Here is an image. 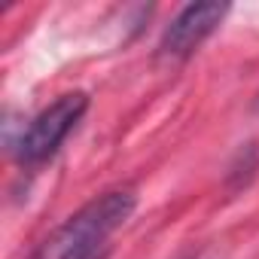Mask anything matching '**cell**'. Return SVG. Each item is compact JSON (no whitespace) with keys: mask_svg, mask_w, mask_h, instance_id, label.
I'll use <instances>...</instances> for the list:
<instances>
[{"mask_svg":"<svg viewBox=\"0 0 259 259\" xmlns=\"http://www.w3.org/2000/svg\"><path fill=\"white\" fill-rule=\"evenodd\" d=\"M89 110V95L85 92H64L58 95L49 107H43L25 128L22 135L10 144L16 162L22 168H40L49 162L61 144L70 138V132L79 125V119Z\"/></svg>","mask_w":259,"mask_h":259,"instance_id":"obj_2","label":"cell"},{"mask_svg":"<svg viewBox=\"0 0 259 259\" xmlns=\"http://www.w3.org/2000/svg\"><path fill=\"white\" fill-rule=\"evenodd\" d=\"M229 4H189L183 7L159 40V55L168 61H186L198 46L223 25Z\"/></svg>","mask_w":259,"mask_h":259,"instance_id":"obj_3","label":"cell"},{"mask_svg":"<svg viewBox=\"0 0 259 259\" xmlns=\"http://www.w3.org/2000/svg\"><path fill=\"white\" fill-rule=\"evenodd\" d=\"M135 207L138 192L132 186L107 189L67 217L31 259H107L113 235L132 220Z\"/></svg>","mask_w":259,"mask_h":259,"instance_id":"obj_1","label":"cell"}]
</instances>
